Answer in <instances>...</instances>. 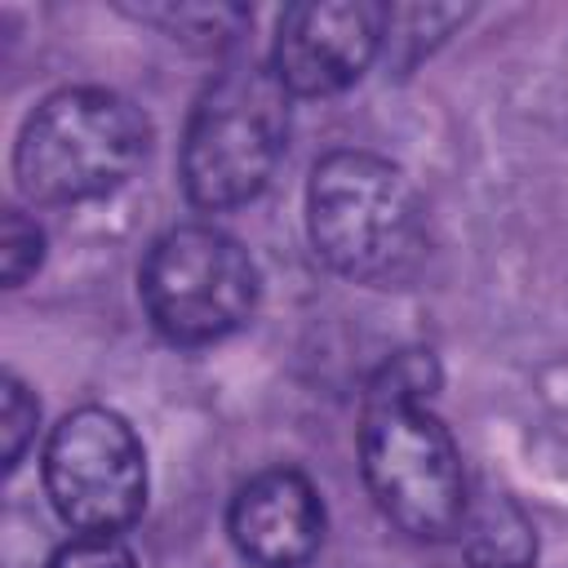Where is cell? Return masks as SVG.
<instances>
[{"label": "cell", "instance_id": "1", "mask_svg": "<svg viewBox=\"0 0 568 568\" xmlns=\"http://www.w3.org/2000/svg\"><path fill=\"white\" fill-rule=\"evenodd\" d=\"M439 373L422 351L395 355L364 390L359 470L377 510L417 541L457 537L470 488L448 426L430 413Z\"/></svg>", "mask_w": 568, "mask_h": 568}, {"label": "cell", "instance_id": "2", "mask_svg": "<svg viewBox=\"0 0 568 568\" xmlns=\"http://www.w3.org/2000/svg\"><path fill=\"white\" fill-rule=\"evenodd\" d=\"M306 231L337 275L373 288H399L426 257L422 195L373 151H328L311 169Z\"/></svg>", "mask_w": 568, "mask_h": 568}, {"label": "cell", "instance_id": "3", "mask_svg": "<svg viewBox=\"0 0 568 568\" xmlns=\"http://www.w3.org/2000/svg\"><path fill=\"white\" fill-rule=\"evenodd\" d=\"M151 146V120L115 89L75 84L49 93L13 142L18 191L36 204H84L142 164Z\"/></svg>", "mask_w": 568, "mask_h": 568}, {"label": "cell", "instance_id": "4", "mask_svg": "<svg viewBox=\"0 0 568 568\" xmlns=\"http://www.w3.org/2000/svg\"><path fill=\"white\" fill-rule=\"evenodd\" d=\"M288 98L271 62H231L204 84L178 151V178L195 209L226 213L266 186L288 142Z\"/></svg>", "mask_w": 568, "mask_h": 568}, {"label": "cell", "instance_id": "5", "mask_svg": "<svg viewBox=\"0 0 568 568\" xmlns=\"http://www.w3.org/2000/svg\"><path fill=\"white\" fill-rule=\"evenodd\" d=\"M138 297L160 337L173 346H209L248 324L257 266L248 248L217 226H173L146 248Z\"/></svg>", "mask_w": 568, "mask_h": 568}, {"label": "cell", "instance_id": "6", "mask_svg": "<svg viewBox=\"0 0 568 568\" xmlns=\"http://www.w3.org/2000/svg\"><path fill=\"white\" fill-rule=\"evenodd\" d=\"M44 493L75 532L120 537L146 506V453L138 430L111 408L67 413L40 457Z\"/></svg>", "mask_w": 568, "mask_h": 568}, {"label": "cell", "instance_id": "7", "mask_svg": "<svg viewBox=\"0 0 568 568\" xmlns=\"http://www.w3.org/2000/svg\"><path fill=\"white\" fill-rule=\"evenodd\" d=\"M386 44V9L368 0H302L275 22L271 71L293 98L351 89Z\"/></svg>", "mask_w": 568, "mask_h": 568}, {"label": "cell", "instance_id": "8", "mask_svg": "<svg viewBox=\"0 0 568 568\" xmlns=\"http://www.w3.org/2000/svg\"><path fill=\"white\" fill-rule=\"evenodd\" d=\"M226 532L253 568H306L324 541V501L302 470L271 466L235 488Z\"/></svg>", "mask_w": 568, "mask_h": 568}, {"label": "cell", "instance_id": "9", "mask_svg": "<svg viewBox=\"0 0 568 568\" xmlns=\"http://www.w3.org/2000/svg\"><path fill=\"white\" fill-rule=\"evenodd\" d=\"M457 537H462L466 559L475 568H528L537 555V537H532L528 515L501 493L470 497Z\"/></svg>", "mask_w": 568, "mask_h": 568}, {"label": "cell", "instance_id": "10", "mask_svg": "<svg viewBox=\"0 0 568 568\" xmlns=\"http://www.w3.org/2000/svg\"><path fill=\"white\" fill-rule=\"evenodd\" d=\"M36 422H40V404L31 395L27 382H18L13 373H4L0 382V439H4V470H13L27 453V444L36 439Z\"/></svg>", "mask_w": 568, "mask_h": 568}, {"label": "cell", "instance_id": "11", "mask_svg": "<svg viewBox=\"0 0 568 568\" xmlns=\"http://www.w3.org/2000/svg\"><path fill=\"white\" fill-rule=\"evenodd\" d=\"M44 257V231L36 226V217L9 209L4 222H0V275H4V288H18Z\"/></svg>", "mask_w": 568, "mask_h": 568}, {"label": "cell", "instance_id": "12", "mask_svg": "<svg viewBox=\"0 0 568 568\" xmlns=\"http://www.w3.org/2000/svg\"><path fill=\"white\" fill-rule=\"evenodd\" d=\"M49 568H138V559H133V550H129L120 537L80 532V537H71L67 546L53 550Z\"/></svg>", "mask_w": 568, "mask_h": 568}, {"label": "cell", "instance_id": "13", "mask_svg": "<svg viewBox=\"0 0 568 568\" xmlns=\"http://www.w3.org/2000/svg\"><path fill=\"white\" fill-rule=\"evenodd\" d=\"M306 568H311V564H306Z\"/></svg>", "mask_w": 568, "mask_h": 568}]
</instances>
